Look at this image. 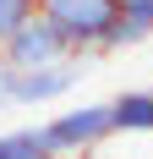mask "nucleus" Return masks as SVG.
Instances as JSON below:
<instances>
[{
  "label": "nucleus",
  "instance_id": "nucleus-1",
  "mask_svg": "<svg viewBox=\"0 0 153 159\" xmlns=\"http://www.w3.org/2000/svg\"><path fill=\"white\" fill-rule=\"evenodd\" d=\"M38 16L66 39L76 61L88 55H115V22L120 0H38Z\"/></svg>",
  "mask_w": 153,
  "mask_h": 159
},
{
  "label": "nucleus",
  "instance_id": "nucleus-2",
  "mask_svg": "<svg viewBox=\"0 0 153 159\" xmlns=\"http://www.w3.org/2000/svg\"><path fill=\"white\" fill-rule=\"evenodd\" d=\"M82 82V61L60 66H0V110H33V104H55Z\"/></svg>",
  "mask_w": 153,
  "mask_h": 159
},
{
  "label": "nucleus",
  "instance_id": "nucleus-3",
  "mask_svg": "<svg viewBox=\"0 0 153 159\" xmlns=\"http://www.w3.org/2000/svg\"><path fill=\"white\" fill-rule=\"evenodd\" d=\"M44 143L55 159H82L93 154V148L109 137V104H76V110H60V115H49L44 126Z\"/></svg>",
  "mask_w": 153,
  "mask_h": 159
},
{
  "label": "nucleus",
  "instance_id": "nucleus-4",
  "mask_svg": "<svg viewBox=\"0 0 153 159\" xmlns=\"http://www.w3.org/2000/svg\"><path fill=\"white\" fill-rule=\"evenodd\" d=\"M0 55H6V66H60V61H76L71 49H66V39L49 28L44 16H33L16 33H6L0 39Z\"/></svg>",
  "mask_w": 153,
  "mask_h": 159
},
{
  "label": "nucleus",
  "instance_id": "nucleus-5",
  "mask_svg": "<svg viewBox=\"0 0 153 159\" xmlns=\"http://www.w3.org/2000/svg\"><path fill=\"white\" fill-rule=\"evenodd\" d=\"M109 132H153V88H126V93L109 99Z\"/></svg>",
  "mask_w": 153,
  "mask_h": 159
},
{
  "label": "nucleus",
  "instance_id": "nucleus-6",
  "mask_svg": "<svg viewBox=\"0 0 153 159\" xmlns=\"http://www.w3.org/2000/svg\"><path fill=\"white\" fill-rule=\"evenodd\" d=\"M153 39V0H120V22H115V49H131Z\"/></svg>",
  "mask_w": 153,
  "mask_h": 159
},
{
  "label": "nucleus",
  "instance_id": "nucleus-7",
  "mask_svg": "<svg viewBox=\"0 0 153 159\" xmlns=\"http://www.w3.org/2000/svg\"><path fill=\"white\" fill-rule=\"evenodd\" d=\"M82 159H153V132L148 137H137V132H109L104 143L93 148V154Z\"/></svg>",
  "mask_w": 153,
  "mask_h": 159
},
{
  "label": "nucleus",
  "instance_id": "nucleus-8",
  "mask_svg": "<svg viewBox=\"0 0 153 159\" xmlns=\"http://www.w3.org/2000/svg\"><path fill=\"white\" fill-rule=\"evenodd\" d=\"M0 159H55V154L38 126H16V132H0Z\"/></svg>",
  "mask_w": 153,
  "mask_h": 159
},
{
  "label": "nucleus",
  "instance_id": "nucleus-9",
  "mask_svg": "<svg viewBox=\"0 0 153 159\" xmlns=\"http://www.w3.org/2000/svg\"><path fill=\"white\" fill-rule=\"evenodd\" d=\"M33 16H38V0H0V39L16 33L22 22H33Z\"/></svg>",
  "mask_w": 153,
  "mask_h": 159
},
{
  "label": "nucleus",
  "instance_id": "nucleus-10",
  "mask_svg": "<svg viewBox=\"0 0 153 159\" xmlns=\"http://www.w3.org/2000/svg\"><path fill=\"white\" fill-rule=\"evenodd\" d=\"M0 66H6V55H0Z\"/></svg>",
  "mask_w": 153,
  "mask_h": 159
}]
</instances>
